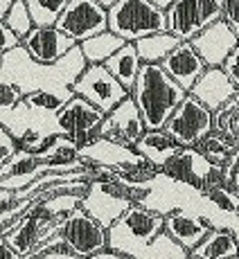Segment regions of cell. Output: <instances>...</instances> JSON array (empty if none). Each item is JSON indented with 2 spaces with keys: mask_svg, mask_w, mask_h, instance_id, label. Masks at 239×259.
Returning <instances> with one entry per match:
<instances>
[{
  "mask_svg": "<svg viewBox=\"0 0 239 259\" xmlns=\"http://www.w3.org/2000/svg\"><path fill=\"white\" fill-rule=\"evenodd\" d=\"M88 61L79 43L54 63H41L29 57L23 46L3 54V77L16 83L23 95L34 91H57L66 97H74L72 83L86 70Z\"/></svg>",
  "mask_w": 239,
  "mask_h": 259,
  "instance_id": "6da1fadb",
  "label": "cell"
},
{
  "mask_svg": "<svg viewBox=\"0 0 239 259\" xmlns=\"http://www.w3.org/2000/svg\"><path fill=\"white\" fill-rule=\"evenodd\" d=\"M187 91L167 74L161 63H142L140 74L131 88L147 128H165L167 119L185 99Z\"/></svg>",
  "mask_w": 239,
  "mask_h": 259,
  "instance_id": "7a4b0ae2",
  "label": "cell"
},
{
  "mask_svg": "<svg viewBox=\"0 0 239 259\" xmlns=\"http://www.w3.org/2000/svg\"><path fill=\"white\" fill-rule=\"evenodd\" d=\"M161 232H165V217L149 210L142 203H133L108 228V248L131 259H138Z\"/></svg>",
  "mask_w": 239,
  "mask_h": 259,
  "instance_id": "3957f363",
  "label": "cell"
},
{
  "mask_svg": "<svg viewBox=\"0 0 239 259\" xmlns=\"http://www.w3.org/2000/svg\"><path fill=\"white\" fill-rule=\"evenodd\" d=\"M108 29L136 43L149 34L165 32L167 12L151 0H117L108 7Z\"/></svg>",
  "mask_w": 239,
  "mask_h": 259,
  "instance_id": "277c9868",
  "label": "cell"
},
{
  "mask_svg": "<svg viewBox=\"0 0 239 259\" xmlns=\"http://www.w3.org/2000/svg\"><path fill=\"white\" fill-rule=\"evenodd\" d=\"M144 194L147 189H131L115 178H93L82 198V207L108 230L133 203H142Z\"/></svg>",
  "mask_w": 239,
  "mask_h": 259,
  "instance_id": "5b68a950",
  "label": "cell"
},
{
  "mask_svg": "<svg viewBox=\"0 0 239 259\" xmlns=\"http://www.w3.org/2000/svg\"><path fill=\"white\" fill-rule=\"evenodd\" d=\"M165 12L169 32L181 41H192L208 25L221 21L223 0H174Z\"/></svg>",
  "mask_w": 239,
  "mask_h": 259,
  "instance_id": "8992f818",
  "label": "cell"
},
{
  "mask_svg": "<svg viewBox=\"0 0 239 259\" xmlns=\"http://www.w3.org/2000/svg\"><path fill=\"white\" fill-rule=\"evenodd\" d=\"M165 131L174 138L181 147H196L210 131H215V113L198 102L192 93L185 95L172 117L167 119Z\"/></svg>",
  "mask_w": 239,
  "mask_h": 259,
  "instance_id": "52a82bcc",
  "label": "cell"
},
{
  "mask_svg": "<svg viewBox=\"0 0 239 259\" xmlns=\"http://www.w3.org/2000/svg\"><path fill=\"white\" fill-rule=\"evenodd\" d=\"M57 235H61L68 248L82 259L108 248V230L97 219H93L82 205L61 219Z\"/></svg>",
  "mask_w": 239,
  "mask_h": 259,
  "instance_id": "ba28073f",
  "label": "cell"
},
{
  "mask_svg": "<svg viewBox=\"0 0 239 259\" xmlns=\"http://www.w3.org/2000/svg\"><path fill=\"white\" fill-rule=\"evenodd\" d=\"M106 113L99 111L95 104H91L88 99L74 95L61 106V111L54 117L57 124V133H63L70 140H74L79 147H86L93 140L99 138V126H102Z\"/></svg>",
  "mask_w": 239,
  "mask_h": 259,
  "instance_id": "9c48e42d",
  "label": "cell"
},
{
  "mask_svg": "<svg viewBox=\"0 0 239 259\" xmlns=\"http://www.w3.org/2000/svg\"><path fill=\"white\" fill-rule=\"evenodd\" d=\"M72 91L74 95L95 104L104 113H111L122 99H127L131 95L113 77L111 70L104 63H88L86 70L79 74V79L72 83Z\"/></svg>",
  "mask_w": 239,
  "mask_h": 259,
  "instance_id": "30bf717a",
  "label": "cell"
},
{
  "mask_svg": "<svg viewBox=\"0 0 239 259\" xmlns=\"http://www.w3.org/2000/svg\"><path fill=\"white\" fill-rule=\"evenodd\" d=\"M77 43L108 29V7L97 0H70L54 23Z\"/></svg>",
  "mask_w": 239,
  "mask_h": 259,
  "instance_id": "8fae6325",
  "label": "cell"
},
{
  "mask_svg": "<svg viewBox=\"0 0 239 259\" xmlns=\"http://www.w3.org/2000/svg\"><path fill=\"white\" fill-rule=\"evenodd\" d=\"M144 131H147V126H144L142 113L138 108V104L133 102V97L129 95L111 113H106V117H104L97 133H99V138H108L113 142L136 147V142L140 140V136Z\"/></svg>",
  "mask_w": 239,
  "mask_h": 259,
  "instance_id": "7c38bea8",
  "label": "cell"
},
{
  "mask_svg": "<svg viewBox=\"0 0 239 259\" xmlns=\"http://www.w3.org/2000/svg\"><path fill=\"white\" fill-rule=\"evenodd\" d=\"M217 165L210 162L196 147H183L181 151L174 158H169L165 165L161 167V171L165 176L174 178V181L183 183V185H190L196 192H206V183L208 176L212 174V169Z\"/></svg>",
  "mask_w": 239,
  "mask_h": 259,
  "instance_id": "4fadbf2b",
  "label": "cell"
},
{
  "mask_svg": "<svg viewBox=\"0 0 239 259\" xmlns=\"http://www.w3.org/2000/svg\"><path fill=\"white\" fill-rule=\"evenodd\" d=\"M21 46L29 52V57L36 59L41 63H54L68 54L77 46V41L70 38L66 32L57 27V25H34L29 29L27 36H23Z\"/></svg>",
  "mask_w": 239,
  "mask_h": 259,
  "instance_id": "5bb4252c",
  "label": "cell"
},
{
  "mask_svg": "<svg viewBox=\"0 0 239 259\" xmlns=\"http://www.w3.org/2000/svg\"><path fill=\"white\" fill-rule=\"evenodd\" d=\"M192 46L196 48V52L201 54L208 66H223L228 54L239 46V36L235 29L221 18V21L208 25L203 32H198L192 38Z\"/></svg>",
  "mask_w": 239,
  "mask_h": 259,
  "instance_id": "9a60e30c",
  "label": "cell"
},
{
  "mask_svg": "<svg viewBox=\"0 0 239 259\" xmlns=\"http://www.w3.org/2000/svg\"><path fill=\"white\" fill-rule=\"evenodd\" d=\"M167 70V74L176 83H181L187 93L192 91V86L198 81L203 72H206L208 63L203 61V57L196 52V48L192 46V41H181L172 52L163 59L161 63Z\"/></svg>",
  "mask_w": 239,
  "mask_h": 259,
  "instance_id": "2e32d148",
  "label": "cell"
},
{
  "mask_svg": "<svg viewBox=\"0 0 239 259\" xmlns=\"http://www.w3.org/2000/svg\"><path fill=\"white\" fill-rule=\"evenodd\" d=\"M79 156L86 158L93 165H104L111 169H127L133 165H144L149 162L147 158H142L136 151V147H129V144H120L113 142L108 138H97L86 147H79Z\"/></svg>",
  "mask_w": 239,
  "mask_h": 259,
  "instance_id": "e0dca14e",
  "label": "cell"
},
{
  "mask_svg": "<svg viewBox=\"0 0 239 259\" xmlns=\"http://www.w3.org/2000/svg\"><path fill=\"white\" fill-rule=\"evenodd\" d=\"M198 102H203L212 113L219 111L223 104H228L237 93V86L230 81L221 66H208L206 72L198 77V81L190 91Z\"/></svg>",
  "mask_w": 239,
  "mask_h": 259,
  "instance_id": "ac0fdd59",
  "label": "cell"
},
{
  "mask_svg": "<svg viewBox=\"0 0 239 259\" xmlns=\"http://www.w3.org/2000/svg\"><path fill=\"white\" fill-rule=\"evenodd\" d=\"M210 230H212V226L198 212L174 210L165 214V232L172 239H176L181 246H185L187 250L196 248Z\"/></svg>",
  "mask_w": 239,
  "mask_h": 259,
  "instance_id": "d6986e66",
  "label": "cell"
},
{
  "mask_svg": "<svg viewBox=\"0 0 239 259\" xmlns=\"http://www.w3.org/2000/svg\"><path fill=\"white\" fill-rule=\"evenodd\" d=\"M181 149L183 147L169 136L165 128H147L140 136V140L136 142V151L158 169L165 165L169 158L176 156Z\"/></svg>",
  "mask_w": 239,
  "mask_h": 259,
  "instance_id": "ffe728a7",
  "label": "cell"
},
{
  "mask_svg": "<svg viewBox=\"0 0 239 259\" xmlns=\"http://www.w3.org/2000/svg\"><path fill=\"white\" fill-rule=\"evenodd\" d=\"M190 255L196 259H232L239 255V241L228 228H212Z\"/></svg>",
  "mask_w": 239,
  "mask_h": 259,
  "instance_id": "44dd1931",
  "label": "cell"
},
{
  "mask_svg": "<svg viewBox=\"0 0 239 259\" xmlns=\"http://www.w3.org/2000/svg\"><path fill=\"white\" fill-rule=\"evenodd\" d=\"M104 66H106L113 77H115L117 81L131 93L133 83H136L138 74H140V68H142V59H140V54H138L136 43L127 41L111 59L104 61Z\"/></svg>",
  "mask_w": 239,
  "mask_h": 259,
  "instance_id": "7402d4cb",
  "label": "cell"
},
{
  "mask_svg": "<svg viewBox=\"0 0 239 259\" xmlns=\"http://www.w3.org/2000/svg\"><path fill=\"white\" fill-rule=\"evenodd\" d=\"M178 43H181V38H178L176 34H172L169 29H165V32H156L144 38H138L136 48H138V54H140L142 63H163V59H165Z\"/></svg>",
  "mask_w": 239,
  "mask_h": 259,
  "instance_id": "603a6c76",
  "label": "cell"
},
{
  "mask_svg": "<svg viewBox=\"0 0 239 259\" xmlns=\"http://www.w3.org/2000/svg\"><path fill=\"white\" fill-rule=\"evenodd\" d=\"M124 43L127 41H124L122 36H117L115 32L104 29V32L95 34V36L82 41L79 48H82V52H84V57H86L88 63H104L106 59H111Z\"/></svg>",
  "mask_w": 239,
  "mask_h": 259,
  "instance_id": "cb8c5ba5",
  "label": "cell"
},
{
  "mask_svg": "<svg viewBox=\"0 0 239 259\" xmlns=\"http://www.w3.org/2000/svg\"><path fill=\"white\" fill-rule=\"evenodd\" d=\"M237 147H239V140H235V138H230V136H223V133H219V131H210L196 144V149L208 160L215 162V165H221V167L226 165L228 158L237 151Z\"/></svg>",
  "mask_w": 239,
  "mask_h": 259,
  "instance_id": "d4e9b609",
  "label": "cell"
},
{
  "mask_svg": "<svg viewBox=\"0 0 239 259\" xmlns=\"http://www.w3.org/2000/svg\"><path fill=\"white\" fill-rule=\"evenodd\" d=\"M190 250L185 246L172 239L167 232H161L147 248L142 250V255L138 259H187Z\"/></svg>",
  "mask_w": 239,
  "mask_h": 259,
  "instance_id": "484cf974",
  "label": "cell"
},
{
  "mask_svg": "<svg viewBox=\"0 0 239 259\" xmlns=\"http://www.w3.org/2000/svg\"><path fill=\"white\" fill-rule=\"evenodd\" d=\"M68 99L70 97H66V95H61L57 91H34V93L25 95L23 102L27 104L34 113H41V115H57Z\"/></svg>",
  "mask_w": 239,
  "mask_h": 259,
  "instance_id": "4316f807",
  "label": "cell"
},
{
  "mask_svg": "<svg viewBox=\"0 0 239 259\" xmlns=\"http://www.w3.org/2000/svg\"><path fill=\"white\" fill-rule=\"evenodd\" d=\"M34 25H54L70 0H25Z\"/></svg>",
  "mask_w": 239,
  "mask_h": 259,
  "instance_id": "83f0119b",
  "label": "cell"
},
{
  "mask_svg": "<svg viewBox=\"0 0 239 259\" xmlns=\"http://www.w3.org/2000/svg\"><path fill=\"white\" fill-rule=\"evenodd\" d=\"M82 198H84V194H70V192L52 194V196L41 198V207L48 217L63 219L66 214H70L72 210H77L82 205Z\"/></svg>",
  "mask_w": 239,
  "mask_h": 259,
  "instance_id": "f1b7e54d",
  "label": "cell"
},
{
  "mask_svg": "<svg viewBox=\"0 0 239 259\" xmlns=\"http://www.w3.org/2000/svg\"><path fill=\"white\" fill-rule=\"evenodd\" d=\"M23 259H82L79 255L68 248V243L61 239V235L50 237L48 241L38 243L32 252H27Z\"/></svg>",
  "mask_w": 239,
  "mask_h": 259,
  "instance_id": "f546056e",
  "label": "cell"
},
{
  "mask_svg": "<svg viewBox=\"0 0 239 259\" xmlns=\"http://www.w3.org/2000/svg\"><path fill=\"white\" fill-rule=\"evenodd\" d=\"M5 23H7L23 41V36H27L29 29L34 27V18H32V14H29L27 3H25V0H14V5L9 7L7 16H5Z\"/></svg>",
  "mask_w": 239,
  "mask_h": 259,
  "instance_id": "4dcf8cb0",
  "label": "cell"
},
{
  "mask_svg": "<svg viewBox=\"0 0 239 259\" xmlns=\"http://www.w3.org/2000/svg\"><path fill=\"white\" fill-rule=\"evenodd\" d=\"M23 97L25 95L16 83H12L9 79L0 77V117H3L5 113L14 111V108L23 102Z\"/></svg>",
  "mask_w": 239,
  "mask_h": 259,
  "instance_id": "1f68e13d",
  "label": "cell"
},
{
  "mask_svg": "<svg viewBox=\"0 0 239 259\" xmlns=\"http://www.w3.org/2000/svg\"><path fill=\"white\" fill-rule=\"evenodd\" d=\"M54 136H57V133H54ZM54 136H48V133H41V131H27L18 142H21V149L38 156V153L46 151L50 144H52Z\"/></svg>",
  "mask_w": 239,
  "mask_h": 259,
  "instance_id": "d6a6232c",
  "label": "cell"
},
{
  "mask_svg": "<svg viewBox=\"0 0 239 259\" xmlns=\"http://www.w3.org/2000/svg\"><path fill=\"white\" fill-rule=\"evenodd\" d=\"M18 149H21L18 138L14 136V133L5 126V124H0V167H3L5 162H7L9 158L18 151Z\"/></svg>",
  "mask_w": 239,
  "mask_h": 259,
  "instance_id": "836d02e7",
  "label": "cell"
},
{
  "mask_svg": "<svg viewBox=\"0 0 239 259\" xmlns=\"http://www.w3.org/2000/svg\"><path fill=\"white\" fill-rule=\"evenodd\" d=\"M18 46H21V36H18L5 21H0V54L9 52V50H14Z\"/></svg>",
  "mask_w": 239,
  "mask_h": 259,
  "instance_id": "e575fe53",
  "label": "cell"
},
{
  "mask_svg": "<svg viewBox=\"0 0 239 259\" xmlns=\"http://www.w3.org/2000/svg\"><path fill=\"white\" fill-rule=\"evenodd\" d=\"M223 21L230 25L239 36V0H223Z\"/></svg>",
  "mask_w": 239,
  "mask_h": 259,
  "instance_id": "d590c367",
  "label": "cell"
},
{
  "mask_svg": "<svg viewBox=\"0 0 239 259\" xmlns=\"http://www.w3.org/2000/svg\"><path fill=\"white\" fill-rule=\"evenodd\" d=\"M221 68H223V72H226L228 77H230V81L239 88V46L232 50L230 54H228V59L223 61V66H221Z\"/></svg>",
  "mask_w": 239,
  "mask_h": 259,
  "instance_id": "8d00e7d4",
  "label": "cell"
},
{
  "mask_svg": "<svg viewBox=\"0 0 239 259\" xmlns=\"http://www.w3.org/2000/svg\"><path fill=\"white\" fill-rule=\"evenodd\" d=\"M18 203V194L12 189H0V214L7 212L9 207H14Z\"/></svg>",
  "mask_w": 239,
  "mask_h": 259,
  "instance_id": "74e56055",
  "label": "cell"
},
{
  "mask_svg": "<svg viewBox=\"0 0 239 259\" xmlns=\"http://www.w3.org/2000/svg\"><path fill=\"white\" fill-rule=\"evenodd\" d=\"M0 259H23L21 252H16L12 246H9L7 237L0 232Z\"/></svg>",
  "mask_w": 239,
  "mask_h": 259,
  "instance_id": "f35d334b",
  "label": "cell"
},
{
  "mask_svg": "<svg viewBox=\"0 0 239 259\" xmlns=\"http://www.w3.org/2000/svg\"><path fill=\"white\" fill-rule=\"evenodd\" d=\"M86 259H131V257L122 255V252L113 250V248H104V250H99V252H95V255H91Z\"/></svg>",
  "mask_w": 239,
  "mask_h": 259,
  "instance_id": "ab89813d",
  "label": "cell"
},
{
  "mask_svg": "<svg viewBox=\"0 0 239 259\" xmlns=\"http://www.w3.org/2000/svg\"><path fill=\"white\" fill-rule=\"evenodd\" d=\"M12 5H14V0H0V21H5V16H7Z\"/></svg>",
  "mask_w": 239,
  "mask_h": 259,
  "instance_id": "60d3db41",
  "label": "cell"
},
{
  "mask_svg": "<svg viewBox=\"0 0 239 259\" xmlns=\"http://www.w3.org/2000/svg\"><path fill=\"white\" fill-rule=\"evenodd\" d=\"M151 3H156V5H158V7L167 9V7H169V5H172V3H174V0H151Z\"/></svg>",
  "mask_w": 239,
  "mask_h": 259,
  "instance_id": "b9f144b4",
  "label": "cell"
},
{
  "mask_svg": "<svg viewBox=\"0 0 239 259\" xmlns=\"http://www.w3.org/2000/svg\"><path fill=\"white\" fill-rule=\"evenodd\" d=\"M97 3H102L104 7H111V5H113V3H117V0H97Z\"/></svg>",
  "mask_w": 239,
  "mask_h": 259,
  "instance_id": "7bdbcfd3",
  "label": "cell"
},
{
  "mask_svg": "<svg viewBox=\"0 0 239 259\" xmlns=\"http://www.w3.org/2000/svg\"><path fill=\"white\" fill-rule=\"evenodd\" d=\"M232 102H235V104H237V106H239V88H237V93H235V97H232Z\"/></svg>",
  "mask_w": 239,
  "mask_h": 259,
  "instance_id": "ee69618b",
  "label": "cell"
},
{
  "mask_svg": "<svg viewBox=\"0 0 239 259\" xmlns=\"http://www.w3.org/2000/svg\"><path fill=\"white\" fill-rule=\"evenodd\" d=\"M0 77H3V54H0Z\"/></svg>",
  "mask_w": 239,
  "mask_h": 259,
  "instance_id": "f6af8a7d",
  "label": "cell"
},
{
  "mask_svg": "<svg viewBox=\"0 0 239 259\" xmlns=\"http://www.w3.org/2000/svg\"><path fill=\"white\" fill-rule=\"evenodd\" d=\"M187 259H196V257H192V255H190V257H187Z\"/></svg>",
  "mask_w": 239,
  "mask_h": 259,
  "instance_id": "bcb514c9",
  "label": "cell"
},
{
  "mask_svg": "<svg viewBox=\"0 0 239 259\" xmlns=\"http://www.w3.org/2000/svg\"><path fill=\"white\" fill-rule=\"evenodd\" d=\"M232 259H239V255H237V257H232Z\"/></svg>",
  "mask_w": 239,
  "mask_h": 259,
  "instance_id": "7dc6e473",
  "label": "cell"
}]
</instances>
